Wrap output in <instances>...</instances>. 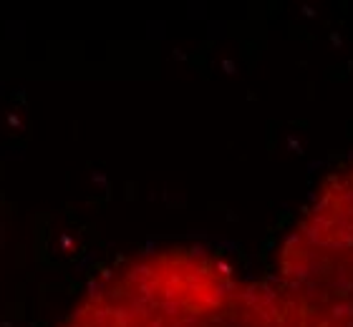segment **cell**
I'll use <instances>...</instances> for the list:
<instances>
[{
    "label": "cell",
    "instance_id": "6da1fadb",
    "mask_svg": "<svg viewBox=\"0 0 353 327\" xmlns=\"http://www.w3.org/2000/svg\"><path fill=\"white\" fill-rule=\"evenodd\" d=\"M61 327H303L278 287L187 247L149 252L99 279Z\"/></svg>",
    "mask_w": 353,
    "mask_h": 327
},
{
    "label": "cell",
    "instance_id": "7a4b0ae2",
    "mask_svg": "<svg viewBox=\"0 0 353 327\" xmlns=\"http://www.w3.org/2000/svg\"><path fill=\"white\" fill-rule=\"evenodd\" d=\"M275 287L303 327H353V167L321 187L288 234Z\"/></svg>",
    "mask_w": 353,
    "mask_h": 327
}]
</instances>
